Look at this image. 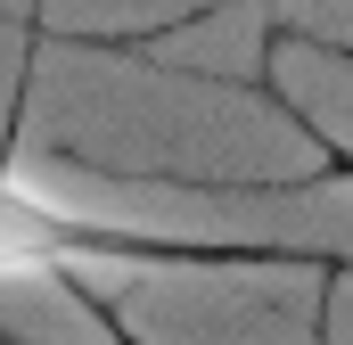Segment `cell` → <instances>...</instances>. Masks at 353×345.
Instances as JSON below:
<instances>
[{"mask_svg": "<svg viewBox=\"0 0 353 345\" xmlns=\"http://www.w3.org/2000/svg\"><path fill=\"white\" fill-rule=\"evenodd\" d=\"M17 115H25V90H17ZM17 115L0 132V279H66V288H83V271H312L329 288L353 279V247L181 239V230H132V222H99L83 206H58L8 165Z\"/></svg>", "mask_w": 353, "mask_h": 345, "instance_id": "cell-1", "label": "cell"}]
</instances>
